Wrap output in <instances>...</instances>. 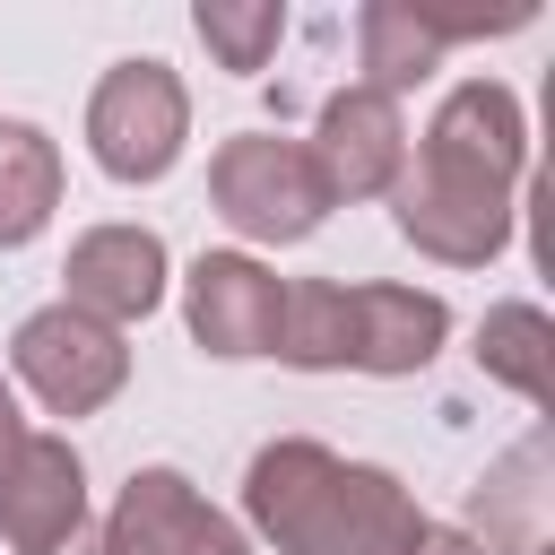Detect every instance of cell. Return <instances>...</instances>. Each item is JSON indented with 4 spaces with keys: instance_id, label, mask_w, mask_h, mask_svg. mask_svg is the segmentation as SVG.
Returning a JSON list of instances; mask_svg holds the SVG:
<instances>
[{
    "instance_id": "obj_3",
    "label": "cell",
    "mask_w": 555,
    "mask_h": 555,
    "mask_svg": "<svg viewBox=\"0 0 555 555\" xmlns=\"http://www.w3.org/2000/svg\"><path fill=\"white\" fill-rule=\"evenodd\" d=\"M191 139V95L165 61H113L87 95V147L113 182H165Z\"/></svg>"
},
{
    "instance_id": "obj_17",
    "label": "cell",
    "mask_w": 555,
    "mask_h": 555,
    "mask_svg": "<svg viewBox=\"0 0 555 555\" xmlns=\"http://www.w3.org/2000/svg\"><path fill=\"white\" fill-rule=\"evenodd\" d=\"M191 26H199V43L225 61V69H260L269 52H278V35H286V9L278 0H251V9H234V0H199L191 9Z\"/></svg>"
},
{
    "instance_id": "obj_6",
    "label": "cell",
    "mask_w": 555,
    "mask_h": 555,
    "mask_svg": "<svg viewBox=\"0 0 555 555\" xmlns=\"http://www.w3.org/2000/svg\"><path fill=\"white\" fill-rule=\"evenodd\" d=\"M104 555H243V529L208 512L182 468H139L104 520Z\"/></svg>"
},
{
    "instance_id": "obj_19",
    "label": "cell",
    "mask_w": 555,
    "mask_h": 555,
    "mask_svg": "<svg viewBox=\"0 0 555 555\" xmlns=\"http://www.w3.org/2000/svg\"><path fill=\"white\" fill-rule=\"evenodd\" d=\"M17 442H26V416H17V399H9V382H0V477H9Z\"/></svg>"
},
{
    "instance_id": "obj_14",
    "label": "cell",
    "mask_w": 555,
    "mask_h": 555,
    "mask_svg": "<svg viewBox=\"0 0 555 555\" xmlns=\"http://www.w3.org/2000/svg\"><path fill=\"white\" fill-rule=\"evenodd\" d=\"M347 347H356V286H338V278L286 286V304H278V347H269V356H286V364H304V373H338Z\"/></svg>"
},
{
    "instance_id": "obj_2",
    "label": "cell",
    "mask_w": 555,
    "mask_h": 555,
    "mask_svg": "<svg viewBox=\"0 0 555 555\" xmlns=\"http://www.w3.org/2000/svg\"><path fill=\"white\" fill-rule=\"evenodd\" d=\"M208 199L243 243H304L330 217V182H321L312 147L304 139H269V130H243V139L217 147Z\"/></svg>"
},
{
    "instance_id": "obj_20",
    "label": "cell",
    "mask_w": 555,
    "mask_h": 555,
    "mask_svg": "<svg viewBox=\"0 0 555 555\" xmlns=\"http://www.w3.org/2000/svg\"><path fill=\"white\" fill-rule=\"evenodd\" d=\"M52 555H104V538H87V529H78V538H69V546H52Z\"/></svg>"
},
{
    "instance_id": "obj_1",
    "label": "cell",
    "mask_w": 555,
    "mask_h": 555,
    "mask_svg": "<svg viewBox=\"0 0 555 555\" xmlns=\"http://www.w3.org/2000/svg\"><path fill=\"white\" fill-rule=\"evenodd\" d=\"M243 512L278 555H416L425 512L390 468L338 460L321 442H269L243 477Z\"/></svg>"
},
{
    "instance_id": "obj_10",
    "label": "cell",
    "mask_w": 555,
    "mask_h": 555,
    "mask_svg": "<svg viewBox=\"0 0 555 555\" xmlns=\"http://www.w3.org/2000/svg\"><path fill=\"white\" fill-rule=\"evenodd\" d=\"M278 304H286V286L251 251H199L191 260L182 312H191V338L208 356H269L278 347Z\"/></svg>"
},
{
    "instance_id": "obj_12",
    "label": "cell",
    "mask_w": 555,
    "mask_h": 555,
    "mask_svg": "<svg viewBox=\"0 0 555 555\" xmlns=\"http://www.w3.org/2000/svg\"><path fill=\"white\" fill-rule=\"evenodd\" d=\"M451 338V304L425 286H356V373H425L434 347Z\"/></svg>"
},
{
    "instance_id": "obj_11",
    "label": "cell",
    "mask_w": 555,
    "mask_h": 555,
    "mask_svg": "<svg viewBox=\"0 0 555 555\" xmlns=\"http://www.w3.org/2000/svg\"><path fill=\"white\" fill-rule=\"evenodd\" d=\"M416 156H425V165H451V173L520 182V165H529V121H520V95H512V87H494V78L451 87Z\"/></svg>"
},
{
    "instance_id": "obj_5",
    "label": "cell",
    "mask_w": 555,
    "mask_h": 555,
    "mask_svg": "<svg viewBox=\"0 0 555 555\" xmlns=\"http://www.w3.org/2000/svg\"><path fill=\"white\" fill-rule=\"evenodd\" d=\"M9 364H17V382H26L52 416H95V408L130 382L121 330H104V321H87V312H69V304L26 312L17 338H9Z\"/></svg>"
},
{
    "instance_id": "obj_18",
    "label": "cell",
    "mask_w": 555,
    "mask_h": 555,
    "mask_svg": "<svg viewBox=\"0 0 555 555\" xmlns=\"http://www.w3.org/2000/svg\"><path fill=\"white\" fill-rule=\"evenodd\" d=\"M416 555H486V546H477L468 529H434V520H425V538H416Z\"/></svg>"
},
{
    "instance_id": "obj_7",
    "label": "cell",
    "mask_w": 555,
    "mask_h": 555,
    "mask_svg": "<svg viewBox=\"0 0 555 555\" xmlns=\"http://www.w3.org/2000/svg\"><path fill=\"white\" fill-rule=\"evenodd\" d=\"M87 529V468L61 434H26L0 477V538L17 555H52Z\"/></svg>"
},
{
    "instance_id": "obj_9",
    "label": "cell",
    "mask_w": 555,
    "mask_h": 555,
    "mask_svg": "<svg viewBox=\"0 0 555 555\" xmlns=\"http://www.w3.org/2000/svg\"><path fill=\"white\" fill-rule=\"evenodd\" d=\"M61 278H69V295H61L69 312L121 330V321H147L165 304V243L147 225H95V234L69 243V269Z\"/></svg>"
},
{
    "instance_id": "obj_13",
    "label": "cell",
    "mask_w": 555,
    "mask_h": 555,
    "mask_svg": "<svg viewBox=\"0 0 555 555\" xmlns=\"http://www.w3.org/2000/svg\"><path fill=\"white\" fill-rule=\"evenodd\" d=\"M61 208V147L35 121H0V251L35 243Z\"/></svg>"
},
{
    "instance_id": "obj_15",
    "label": "cell",
    "mask_w": 555,
    "mask_h": 555,
    "mask_svg": "<svg viewBox=\"0 0 555 555\" xmlns=\"http://www.w3.org/2000/svg\"><path fill=\"white\" fill-rule=\"evenodd\" d=\"M477 364L494 382H512L529 408H546L555 399V330H546V312L538 304H494L486 330H477Z\"/></svg>"
},
{
    "instance_id": "obj_8",
    "label": "cell",
    "mask_w": 555,
    "mask_h": 555,
    "mask_svg": "<svg viewBox=\"0 0 555 555\" xmlns=\"http://www.w3.org/2000/svg\"><path fill=\"white\" fill-rule=\"evenodd\" d=\"M312 165L330 182V199H373L408 173V121L390 95L373 87H347L321 104V130H312Z\"/></svg>"
},
{
    "instance_id": "obj_16",
    "label": "cell",
    "mask_w": 555,
    "mask_h": 555,
    "mask_svg": "<svg viewBox=\"0 0 555 555\" xmlns=\"http://www.w3.org/2000/svg\"><path fill=\"white\" fill-rule=\"evenodd\" d=\"M356 35H364V87L390 95V104H399L416 78H434V61H442V43L425 35L416 0H373V9L356 17Z\"/></svg>"
},
{
    "instance_id": "obj_4",
    "label": "cell",
    "mask_w": 555,
    "mask_h": 555,
    "mask_svg": "<svg viewBox=\"0 0 555 555\" xmlns=\"http://www.w3.org/2000/svg\"><path fill=\"white\" fill-rule=\"evenodd\" d=\"M399 234L451 269H486L512 225H520V182H486V173H451V165H408L399 182Z\"/></svg>"
}]
</instances>
